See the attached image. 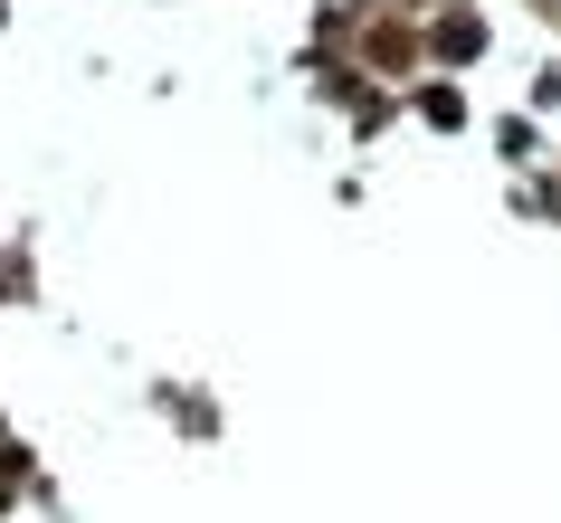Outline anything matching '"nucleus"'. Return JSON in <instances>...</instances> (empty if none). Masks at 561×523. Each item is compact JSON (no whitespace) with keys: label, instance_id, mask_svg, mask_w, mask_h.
I'll list each match as a JSON object with an SVG mask.
<instances>
[]
</instances>
